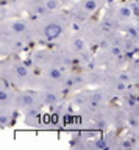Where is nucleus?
<instances>
[{"label": "nucleus", "mask_w": 139, "mask_h": 150, "mask_svg": "<svg viewBox=\"0 0 139 150\" xmlns=\"http://www.w3.org/2000/svg\"><path fill=\"white\" fill-rule=\"evenodd\" d=\"M16 74H17V77L25 78L27 75H28V70H27L25 66H17V67H16Z\"/></svg>", "instance_id": "3"}, {"label": "nucleus", "mask_w": 139, "mask_h": 150, "mask_svg": "<svg viewBox=\"0 0 139 150\" xmlns=\"http://www.w3.org/2000/svg\"><path fill=\"white\" fill-rule=\"evenodd\" d=\"M119 16H120V17H130V16H131V9H130L128 6L120 8V9H119Z\"/></svg>", "instance_id": "8"}, {"label": "nucleus", "mask_w": 139, "mask_h": 150, "mask_svg": "<svg viewBox=\"0 0 139 150\" xmlns=\"http://www.w3.org/2000/svg\"><path fill=\"white\" fill-rule=\"evenodd\" d=\"M75 47H77V50H83V49H85V44H83L81 39H77L75 41Z\"/></svg>", "instance_id": "10"}, {"label": "nucleus", "mask_w": 139, "mask_h": 150, "mask_svg": "<svg viewBox=\"0 0 139 150\" xmlns=\"http://www.w3.org/2000/svg\"><path fill=\"white\" fill-rule=\"evenodd\" d=\"M35 2H39V0H35Z\"/></svg>", "instance_id": "12"}, {"label": "nucleus", "mask_w": 139, "mask_h": 150, "mask_svg": "<svg viewBox=\"0 0 139 150\" xmlns=\"http://www.w3.org/2000/svg\"><path fill=\"white\" fill-rule=\"evenodd\" d=\"M58 5H59L58 0H47V2H45V8H47L49 11H53V9L58 8Z\"/></svg>", "instance_id": "6"}, {"label": "nucleus", "mask_w": 139, "mask_h": 150, "mask_svg": "<svg viewBox=\"0 0 139 150\" xmlns=\"http://www.w3.org/2000/svg\"><path fill=\"white\" fill-rule=\"evenodd\" d=\"M19 103L22 106H27V105H31L33 103V96H22L19 98Z\"/></svg>", "instance_id": "2"}, {"label": "nucleus", "mask_w": 139, "mask_h": 150, "mask_svg": "<svg viewBox=\"0 0 139 150\" xmlns=\"http://www.w3.org/2000/svg\"><path fill=\"white\" fill-rule=\"evenodd\" d=\"M113 53H114V55H119V53H120V49H119V47H114V49H113Z\"/></svg>", "instance_id": "11"}, {"label": "nucleus", "mask_w": 139, "mask_h": 150, "mask_svg": "<svg viewBox=\"0 0 139 150\" xmlns=\"http://www.w3.org/2000/svg\"><path fill=\"white\" fill-rule=\"evenodd\" d=\"M49 77L53 78V80H59L63 77V74H61V70H59V69H50L49 70Z\"/></svg>", "instance_id": "4"}, {"label": "nucleus", "mask_w": 139, "mask_h": 150, "mask_svg": "<svg viewBox=\"0 0 139 150\" xmlns=\"http://www.w3.org/2000/svg\"><path fill=\"white\" fill-rule=\"evenodd\" d=\"M13 30H14L16 33H24L27 30V25L24 22H16L14 25H13Z\"/></svg>", "instance_id": "5"}, {"label": "nucleus", "mask_w": 139, "mask_h": 150, "mask_svg": "<svg viewBox=\"0 0 139 150\" xmlns=\"http://www.w3.org/2000/svg\"><path fill=\"white\" fill-rule=\"evenodd\" d=\"M61 31H63V27L59 25V23H50V25L45 27L44 36L47 38V39H56V38L61 35Z\"/></svg>", "instance_id": "1"}, {"label": "nucleus", "mask_w": 139, "mask_h": 150, "mask_svg": "<svg viewBox=\"0 0 139 150\" xmlns=\"http://www.w3.org/2000/svg\"><path fill=\"white\" fill-rule=\"evenodd\" d=\"M44 98H45V102H47V103H55V102L58 100L55 94H45V96H44Z\"/></svg>", "instance_id": "9"}, {"label": "nucleus", "mask_w": 139, "mask_h": 150, "mask_svg": "<svg viewBox=\"0 0 139 150\" xmlns=\"http://www.w3.org/2000/svg\"><path fill=\"white\" fill-rule=\"evenodd\" d=\"M95 8H97V2H95V0H86V2H85V9H86V11H94Z\"/></svg>", "instance_id": "7"}]
</instances>
